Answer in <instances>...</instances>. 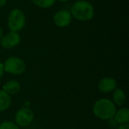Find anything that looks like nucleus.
<instances>
[{
    "mask_svg": "<svg viewBox=\"0 0 129 129\" xmlns=\"http://www.w3.org/2000/svg\"><path fill=\"white\" fill-rule=\"evenodd\" d=\"M72 20V14L67 10L59 11L54 17V21L55 24L60 27H63L70 23Z\"/></svg>",
    "mask_w": 129,
    "mask_h": 129,
    "instance_id": "nucleus-7",
    "label": "nucleus"
},
{
    "mask_svg": "<svg viewBox=\"0 0 129 129\" xmlns=\"http://www.w3.org/2000/svg\"><path fill=\"white\" fill-rule=\"evenodd\" d=\"M32 2L39 7L46 8L52 6L55 3L56 0H32Z\"/></svg>",
    "mask_w": 129,
    "mask_h": 129,
    "instance_id": "nucleus-13",
    "label": "nucleus"
},
{
    "mask_svg": "<svg viewBox=\"0 0 129 129\" xmlns=\"http://www.w3.org/2000/svg\"><path fill=\"white\" fill-rule=\"evenodd\" d=\"M2 30L1 28H0V40H1V39H2Z\"/></svg>",
    "mask_w": 129,
    "mask_h": 129,
    "instance_id": "nucleus-18",
    "label": "nucleus"
},
{
    "mask_svg": "<svg viewBox=\"0 0 129 129\" xmlns=\"http://www.w3.org/2000/svg\"><path fill=\"white\" fill-rule=\"evenodd\" d=\"M113 99L114 103L118 106H122L126 101V96L122 89H116L113 93Z\"/></svg>",
    "mask_w": 129,
    "mask_h": 129,
    "instance_id": "nucleus-12",
    "label": "nucleus"
},
{
    "mask_svg": "<svg viewBox=\"0 0 129 129\" xmlns=\"http://www.w3.org/2000/svg\"><path fill=\"white\" fill-rule=\"evenodd\" d=\"M118 129H129V125L128 123L127 124H122L119 127Z\"/></svg>",
    "mask_w": 129,
    "mask_h": 129,
    "instance_id": "nucleus-16",
    "label": "nucleus"
},
{
    "mask_svg": "<svg viewBox=\"0 0 129 129\" xmlns=\"http://www.w3.org/2000/svg\"><path fill=\"white\" fill-rule=\"evenodd\" d=\"M33 113L28 107L20 108L15 115V122L20 127L29 125L33 120Z\"/></svg>",
    "mask_w": 129,
    "mask_h": 129,
    "instance_id": "nucleus-5",
    "label": "nucleus"
},
{
    "mask_svg": "<svg viewBox=\"0 0 129 129\" xmlns=\"http://www.w3.org/2000/svg\"><path fill=\"white\" fill-rule=\"evenodd\" d=\"M60 2H66V1H67V0H59Z\"/></svg>",
    "mask_w": 129,
    "mask_h": 129,
    "instance_id": "nucleus-19",
    "label": "nucleus"
},
{
    "mask_svg": "<svg viewBox=\"0 0 129 129\" xmlns=\"http://www.w3.org/2000/svg\"><path fill=\"white\" fill-rule=\"evenodd\" d=\"M6 3V0H0V8L4 6Z\"/></svg>",
    "mask_w": 129,
    "mask_h": 129,
    "instance_id": "nucleus-17",
    "label": "nucleus"
},
{
    "mask_svg": "<svg viewBox=\"0 0 129 129\" xmlns=\"http://www.w3.org/2000/svg\"><path fill=\"white\" fill-rule=\"evenodd\" d=\"M94 113L97 117L103 120L112 119L116 112V106L114 103L107 98H101L98 100L93 106Z\"/></svg>",
    "mask_w": 129,
    "mask_h": 129,
    "instance_id": "nucleus-1",
    "label": "nucleus"
},
{
    "mask_svg": "<svg viewBox=\"0 0 129 129\" xmlns=\"http://www.w3.org/2000/svg\"><path fill=\"white\" fill-rule=\"evenodd\" d=\"M25 22V15L21 10L15 8L10 12L8 16V25L11 32L17 33L18 31H20L24 27Z\"/></svg>",
    "mask_w": 129,
    "mask_h": 129,
    "instance_id": "nucleus-3",
    "label": "nucleus"
},
{
    "mask_svg": "<svg viewBox=\"0 0 129 129\" xmlns=\"http://www.w3.org/2000/svg\"><path fill=\"white\" fill-rule=\"evenodd\" d=\"M11 104V98L10 95L4 91L3 90L0 91V112H2L7 110Z\"/></svg>",
    "mask_w": 129,
    "mask_h": 129,
    "instance_id": "nucleus-11",
    "label": "nucleus"
},
{
    "mask_svg": "<svg viewBox=\"0 0 129 129\" xmlns=\"http://www.w3.org/2000/svg\"><path fill=\"white\" fill-rule=\"evenodd\" d=\"M4 66L2 63H0V79L2 78V76H3V73H4Z\"/></svg>",
    "mask_w": 129,
    "mask_h": 129,
    "instance_id": "nucleus-15",
    "label": "nucleus"
},
{
    "mask_svg": "<svg viewBox=\"0 0 129 129\" xmlns=\"http://www.w3.org/2000/svg\"><path fill=\"white\" fill-rule=\"evenodd\" d=\"M20 42V35L16 32H11L7 35L2 37L0 42L1 45L4 48H11L17 45Z\"/></svg>",
    "mask_w": 129,
    "mask_h": 129,
    "instance_id": "nucleus-6",
    "label": "nucleus"
},
{
    "mask_svg": "<svg viewBox=\"0 0 129 129\" xmlns=\"http://www.w3.org/2000/svg\"><path fill=\"white\" fill-rule=\"evenodd\" d=\"M116 81L113 78H104L98 84V89L104 93H109L116 88Z\"/></svg>",
    "mask_w": 129,
    "mask_h": 129,
    "instance_id": "nucleus-8",
    "label": "nucleus"
},
{
    "mask_svg": "<svg viewBox=\"0 0 129 129\" xmlns=\"http://www.w3.org/2000/svg\"><path fill=\"white\" fill-rule=\"evenodd\" d=\"M115 120L119 124H127L129 122V110L125 107L120 109L117 112H116L114 116Z\"/></svg>",
    "mask_w": 129,
    "mask_h": 129,
    "instance_id": "nucleus-10",
    "label": "nucleus"
},
{
    "mask_svg": "<svg viewBox=\"0 0 129 129\" xmlns=\"http://www.w3.org/2000/svg\"><path fill=\"white\" fill-rule=\"evenodd\" d=\"M3 66L5 72L15 75L22 74L26 70L25 63L21 59L16 57H11L7 59Z\"/></svg>",
    "mask_w": 129,
    "mask_h": 129,
    "instance_id": "nucleus-4",
    "label": "nucleus"
},
{
    "mask_svg": "<svg viewBox=\"0 0 129 129\" xmlns=\"http://www.w3.org/2000/svg\"><path fill=\"white\" fill-rule=\"evenodd\" d=\"M20 90V85L15 80H10L3 85V91L8 94H15Z\"/></svg>",
    "mask_w": 129,
    "mask_h": 129,
    "instance_id": "nucleus-9",
    "label": "nucleus"
},
{
    "mask_svg": "<svg viewBox=\"0 0 129 129\" xmlns=\"http://www.w3.org/2000/svg\"><path fill=\"white\" fill-rule=\"evenodd\" d=\"M71 14L78 20L87 21L94 17V7L87 1H78L73 5L71 8Z\"/></svg>",
    "mask_w": 129,
    "mask_h": 129,
    "instance_id": "nucleus-2",
    "label": "nucleus"
},
{
    "mask_svg": "<svg viewBox=\"0 0 129 129\" xmlns=\"http://www.w3.org/2000/svg\"><path fill=\"white\" fill-rule=\"evenodd\" d=\"M0 129H19L18 126L12 122L5 121L1 123Z\"/></svg>",
    "mask_w": 129,
    "mask_h": 129,
    "instance_id": "nucleus-14",
    "label": "nucleus"
}]
</instances>
